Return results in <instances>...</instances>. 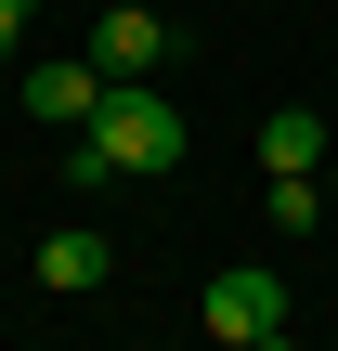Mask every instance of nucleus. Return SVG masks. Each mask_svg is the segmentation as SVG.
<instances>
[{
	"label": "nucleus",
	"instance_id": "9",
	"mask_svg": "<svg viewBox=\"0 0 338 351\" xmlns=\"http://www.w3.org/2000/svg\"><path fill=\"white\" fill-rule=\"evenodd\" d=\"M248 351H300V326H274V339H248Z\"/></svg>",
	"mask_w": 338,
	"mask_h": 351
},
{
	"label": "nucleus",
	"instance_id": "3",
	"mask_svg": "<svg viewBox=\"0 0 338 351\" xmlns=\"http://www.w3.org/2000/svg\"><path fill=\"white\" fill-rule=\"evenodd\" d=\"M104 91H117V78H104L91 52H39V65L13 78V104H26L39 130H91V104H104Z\"/></svg>",
	"mask_w": 338,
	"mask_h": 351
},
{
	"label": "nucleus",
	"instance_id": "11",
	"mask_svg": "<svg viewBox=\"0 0 338 351\" xmlns=\"http://www.w3.org/2000/svg\"><path fill=\"white\" fill-rule=\"evenodd\" d=\"M326 351H338V339H326Z\"/></svg>",
	"mask_w": 338,
	"mask_h": 351
},
{
	"label": "nucleus",
	"instance_id": "10",
	"mask_svg": "<svg viewBox=\"0 0 338 351\" xmlns=\"http://www.w3.org/2000/svg\"><path fill=\"white\" fill-rule=\"evenodd\" d=\"M313 182H326V208H338V156H326V169H313Z\"/></svg>",
	"mask_w": 338,
	"mask_h": 351
},
{
	"label": "nucleus",
	"instance_id": "8",
	"mask_svg": "<svg viewBox=\"0 0 338 351\" xmlns=\"http://www.w3.org/2000/svg\"><path fill=\"white\" fill-rule=\"evenodd\" d=\"M26 26H39V0H0V65L26 52Z\"/></svg>",
	"mask_w": 338,
	"mask_h": 351
},
{
	"label": "nucleus",
	"instance_id": "7",
	"mask_svg": "<svg viewBox=\"0 0 338 351\" xmlns=\"http://www.w3.org/2000/svg\"><path fill=\"white\" fill-rule=\"evenodd\" d=\"M326 221V182H274V234H313Z\"/></svg>",
	"mask_w": 338,
	"mask_h": 351
},
{
	"label": "nucleus",
	"instance_id": "1",
	"mask_svg": "<svg viewBox=\"0 0 338 351\" xmlns=\"http://www.w3.org/2000/svg\"><path fill=\"white\" fill-rule=\"evenodd\" d=\"M182 156H195V117H182L156 78H117V91L91 104V130L65 143V182H117V169L156 182V169H182Z\"/></svg>",
	"mask_w": 338,
	"mask_h": 351
},
{
	"label": "nucleus",
	"instance_id": "5",
	"mask_svg": "<svg viewBox=\"0 0 338 351\" xmlns=\"http://www.w3.org/2000/svg\"><path fill=\"white\" fill-rule=\"evenodd\" d=\"M104 274H117V247H104L91 221H65V234H39V287H52V300H78V287H104Z\"/></svg>",
	"mask_w": 338,
	"mask_h": 351
},
{
	"label": "nucleus",
	"instance_id": "2",
	"mask_svg": "<svg viewBox=\"0 0 338 351\" xmlns=\"http://www.w3.org/2000/svg\"><path fill=\"white\" fill-rule=\"evenodd\" d=\"M195 313H208V339H221V351H248V339L287 326V274H274V261H234V274H208Z\"/></svg>",
	"mask_w": 338,
	"mask_h": 351
},
{
	"label": "nucleus",
	"instance_id": "6",
	"mask_svg": "<svg viewBox=\"0 0 338 351\" xmlns=\"http://www.w3.org/2000/svg\"><path fill=\"white\" fill-rule=\"evenodd\" d=\"M261 169H274V182H313V169H326V130H313V104H274V117H261Z\"/></svg>",
	"mask_w": 338,
	"mask_h": 351
},
{
	"label": "nucleus",
	"instance_id": "4",
	"mask_svg": "<svg viewBox=\"0 0 338 351\" xmlns=\"http://www.w3.org/2000/svg\"><path fill=\"white\" fill-rule=\"evenodd\" d=\"M91 65H104V78H156V65H169V13H156V0H104Z\"/></svg>",
	"mask_w": 338,
	"mask_h": 351
}]
</instances>
